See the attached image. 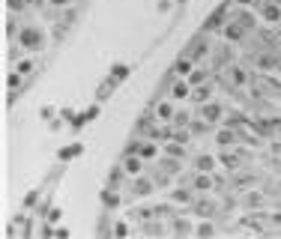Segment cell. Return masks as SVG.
I'll return each mask as SVG.
<instances>
[{
	"label": "cell",
	"mask_w": 281,
	"mask_h": 239,
	"mask_svg": "<svg viewBox=\"0 0 281 239\" xmlns=\"http://www.w3.org/2000/svg\"><path fill=\"white\" fill-rule=\"evenodd\" d=\"M18 39H21V45H24V48L36 51V48H39V42H42V33H39L36 27H21V30H18Z\"/></svg>",
	"instance_id": "cell-1"
},
{
	"label": "cell",
	"mask_w": 281,
	"mask_h": 239,
	"mask_svg": "<svg viewBox=\"0 0 281 239\" xmlns=\"http://www.w3.org/2000/svg\"><path fill=\"white\" fill-rule=\"evenodd\" d=\"M186 54L191 57V60H200V57H210V42L204 39V36H197L191 45L186 48Z\"/></svg>",
	"instance_id": "cell-2"
},
{
	"label": "cell",
	"mask_w": 281,
	"mask_h": 239,
	"mask_svg": "<svg viewBox=\"0 0 281 239\" xmlns=\"http://www.w3.org/2000/svg\"><path fill=\"white\" fill-rule=\"evenodd\" d=\"M96 117H99V108H87V111H81V114H75V117H72V129H81V126H87V123H90V120H96Z\"/></svg>",
	"instance_id": "cell-3"
},
{
	"label": "cell",
	"mask_w": 281,
	"mask_h": 239,
	"mask_svg": "<svg viewBox=\"0 0 281 239\" xmlns=\"http://www.w3.org/2000/svg\"><path fill=\"white\" fill-rule=\"evenodd\" d=\"M141 162H144V159H141L138 153H126V162H123L126 173H129V176H138V173H141Z\"/></svg>",
	"instance_id": "cell-4"
},
{
	"label": "cell",
	"mask_w": 281,
	"mask_h": 239,
	"mask_svg": "<svg viewBox=\"0 0 281 239\" xmlns=\"http://www.w3.org/2000/svg\"><path fill=\"white\" fill-rule=\"evenodd\" d=\"M81 153H84V144H69V147H63L57 156H60V162H72V159H78Z\"/></svg>",
	"instance_id": "cell-5"
},
{
	"label": "cell",
	"mask_w": 281,
	"mask_h": 239,
	"mask_svg": "<svg viewBox=\"0 0 281 239\" xmlns=\"http://www.w3.org/2000/svg\"><path fill=\"white\" fill-rule=\"evenodd\" d=\"M188 93H191V84L188 81H174L171 84V99H186Z\"/></svg>",
	"instance_id": "cell-6"
},
{
	"label": "cell",
	"mask_w": 281,
	"mask_h": 239,
	"mask_svg": "<svg viewBox=\"0 0 281 239\" xmlns=\"http://www.w3.org/2000/svg\"><path fill=\"white\" fill-rule=\"evenodd\" d=\"M224 21V9H219V12H213L210 18H207V24H204V33H210V30H219V24Z\"/></svg>",
	"instance_id": "cell-7"
},
{
	"label": "cell",
	"mask_w": 281,
	"mask_h": 239,
	"mask_svg": "<svg viewBox=\"0 0 281 239\" xmlns=\"http://www.w3.org/2000/svg\"><path fill=\"white\" fill-rule=\"evenodd\" d=\"M138 156L141 159H153L156 156V144L153 140H138Z\"/></svg>",
	"instance_id": "cell-8"
},
{
	"label": "cell",
	"mask_w": 281,
	"mask_h": 239,
	"mask_svg": "<svg viewBox=\"0 0 281 239\" xmlns=\"http://www.w3.org/2000/svg\"><path fill=\"white\" fill-rule=\"evenodd\" d=\"M219 117H221V105H216V102L204 105V120H207V123H216Z\"/></svg>",
	"instance_id": "cell-9"
},
{
	"label": "cell",
	"mask_w": 281,
	"mask_h": 239,
	"mask_svg": "<svg viewBox=\"0 0 281 239\" xmlns=\"http://www.w3.org/2000/svg\"><path fill=\"white\" fill-rule=\"evenodd\" d=\"M210 93H213V87H210V84H204V87L197 84V87L191 90V99H194V102H207V99H210Z\"/></svg>",
	"instance_id": "cell-10"
},
{
	"label": "cell",
	"mask_w": 281,
	"mask_h": 239,
	"mask_svg": "<svg viewBox=\"0 0 281 239\" xmlns=\"http://www.w3.org/2000/svg\"><path fill=\"white\" fill-rule=\"evenodd\" d=\"M171 201L174 204H191V192L188 188H174L171 192Z\"/></svg>",
	"instance_id": "cell-11"
},
{
	"label": "cell",
	"mask_w": 281,
	"mask_h": 239,
	"mask_svg": "<svg viewBox=\"0 0 281 239\" xmlns=\"http://www.w3.org/2000/svg\"><path fill=\"white\" fill-rule=\"evenodd\" d=\"M191 63H194V60H191V57H188V54H183V57H180V60H177V75H191Z\"/></svg>",
	"instance_id": "cell-12"
},
{
	"label": "cell",
	"mask_w": 281,
	"mask_h": 239,
	"mask_svg": "<svg viewBox=\"0 0 281 239\" xmlns=\"http://www.w3.org/2000/svg\"><path fill=\"white\" fill-rule=\"evenodd\" d=\"M114 84H117V78H114V75H111V81H105V84H102V87H99V93H96V99H99V102H102V99H105V96H111V93H114Z\"/></svg>",
	"instance_id": "cell-13"
},
{
	"label": "cell",
	"mask_w": 281,
	"mask_h": 239,
	"mask_svg": "<svg viewBox=\"0 0 281 239\" xmlns=\"http://www.w3.org/2000/svg\"><path fill=\"white\" fill-rule=\"evenodd\" d=\"M165 153H168L171 159H183V156H186V150L180 147V140H174V144H165Z\"/></svg>",
	"instance_id": "cell-14"
},
{
	"label": "cell",
	"mask_w": 281,
	"mask_h": 239,
	"mask_svg": "<svg viewBox=\"0 0 281 239\" xmlns=\"http://www.w3.org/2000/svg\"><path fill=\"white\" fill-rule=\"evenodd\" d=\"M150 188H153V182H150V179H138V182L132 185V195H135V198H141V195H147Z\"/></svg>",
	"instance_id": "cell-15"
},
{
	"label": "cell",
	"mask_w": 281,
	"mask_h": 239,
	"mask_svg": "<svg viewBox=\"0 0 281 239\" xmlns=\"http://www.w3.org/2000/svg\"><path fill=\"white\" fill-rule=\"evenodd\" d=\"M156 117H158V120H174V105H171V102H162L156 108Z\"/></svg>",
	"instance_id": "cell-16"
},
{
	"label": "cell",
	"mask_w": 281,
	"mask_h": 239,
	"mask_svg": "<svg viewBox=\"0 0 281 239\" xmlns=\"http://www.w3.org/2000/svg\"><path fill=\"white\" fill-rule=\"evenodd\" d=\"M200 81H207V69L200 66V69H191V75H188V84L191 87H197Z\"/></svg>",
	"instance_id": "cell-17"
},
{
	"label": "cell",
	"mask_w": 281,
	"mask_h": 239,
	"mask_svg": "<svg viewBox=\"0 0 281 239\" xmlns=\"http://www.w3.org/2000/svg\"><path fill=\"white\" fill-rule=\"evenodd\" d=\"M210 185H213V179L207 176V171H204V173H197V176H194V188H197V192H207Z\"/></svg>",
	"instance_id": "cell-18"
},
{
	"label": "cell",
	"mask_w": 281,
	"mask_h": 239,
	"mask_svg": "<svg viewBox=\"0 0 281 239\" xmlns=\"http://www.w3.org/2000/svg\"><path fill=\"white\" fill-rule=\"evenodd\" d=\"M194 209H197L200 215H213V212H216L213 201H194Z\"/></svg>",
	"instance_id": "cell-19"
},
{
	"label": "cell",
	"mask_w": 281,
	"mask_h": 239,
	"mask_svg": "<svg viewBox=\"0 0 281 239\" xmlns=\"http://www.w3.org/2000/svg\"><path fill=\"white\" fill-rule=\"evenodd\" d=\"M221 165H224V168H230V171H236V168H239V162H236V156H230L227 150L221 153Z\"/></svg>",
	"instance_id": "cell-20"
},
{
	"label": "cell",
	"mask_w": 281,
	"mask_h": 239,
	"mask_svg": "<svg viewBox=\"0 0 281 239\" xmlns=\"http://www.w3.org/2000/svg\"><path fill=\"white\" fill-rule=\"evenodd\" d=\"M213 168H216V162H213V159H210V156H197V171H213Z\"/></svg>",
	"instance_id": "cell-21"
},
{
	"label": "cell",
	"mask_w": 281,
	"mask_h": 239,
	"mask_svg": "<svg viewBox=\"0 0 281 239\" xmlns=\"http://www.w3.org/2000/svg\"><path fill=\"white\" fill-rule=\"evenodd\" d=\"M102 204H105V206H117V204H120L117 192H105V195H102Z\"/></svg>",
	"instance_id": "cell-22"
},
{
	"label": "cell",
	"mask_w": 281,
	"mask_h": 239,
	"mask_svg": "<svg viewBox=\"0 0 281 239\" xmlns=\"http://www.w3.org/2000/svg\"><path fill=\"white\" fill-rule=\"evenodd\" d=\"M111 75H114V78H117V81H123L126 75H129V66H123V63H117V66L111 69Z\"/></svg>",
	"instance_id": "cell-23"
},
{
	"label": "cell",
	"mask_w": 281,
	"mask_h": 239,
	"mask_svg": "<svg viewBox=\"0 0 281 239\" xmlns=\"http://www.w3.org/2000/svg\"><path fill=\"white\" fill-rule=\"evenodd\" d=\"M263 204V195H257V192H249V198H246V206H260Z\"/></svg>",
	"instance_id": "cell-24"
},
{
	"label": "cell",
	"mask_w": 281,
	"mask_h": 239,
	"mask_svg": "<svg viewBox=\"0 0 281 239\" xmlns=\"http://www.w3.org/2000/svg\"><path fill=\"white\" fill-rule=\"evenodd\" d=\"M126 176V168H114V173H111V185H120Z\"/></svg>",
	"instance_id": "cell-25"
},
{
	"label": "cell",
	"mask_w": 281,
	"mask_h": 239,
	"mask_svg": "<svg viewBox=\"0 0 281 239\" xmlns=\"http://www.w3.org/2000/svg\"><path fill=\"white\" fill-rule=\"evenodd\" d=\"M174 126H188V114L186 111H177V114H174Z\"/></svg>",
	"instance_id": "cell-26"
},
{
	"label": "cell",
	"mask_w": 281,
	"mask_h": 239,
	"mask_svg": "<svg viewBox=\"0 0 281 239\" xmlns=\"http://www.w3.org/2000/svg\"><path fill=\"white\" fill-rule=\"evenodd\" d=\"M6 84H9L12 90H15V87H21V72H12V75L6 78Z\"/></svg>",
	"instance_id": "cell-27"
},
{
	"label": "cell",
	"mask_w": 281,
	"mask_h": 239,
	"mask_svg": "<svg viewBox=\"0 0 281 239\" xmlns=\"http://www.w3.org/2000/svg\"><path fill=\"white\" fill-rule=\"evenodd\" d=\"M6 6H9L12 12H21V9L27 6V0H6Z\"/></svg>",
	"instance_id": "cell-28"
},
{
	"label": "cell",
	"mask_w": 281,
	"mask_h": 239,
	"mask_svg": "<svg viewBox=\"0 0 281 239\" xmlns=\"http://www.w3.org/2000/svg\"><path fill=\"white\" fill-rule=\"evenodd\" d=\"M60 218H63L60 209H48V221H60Z\"/></svg>",
	"instance_id": "cell-29"
},
{
	"label": "cell",
	"mask_w": 281,
	"mask_h": 239,
	"mask_svg": "<svg viewBox=\"0 0 281 239\" xmlns=\"http://www.w3.org/2000/svg\"><path fill=\"white\" fill-rule=\"evenodd\" d=\"M18 33V24L15 21H6V36H15Z\"/></svg>",
	"instance_id": "cell-30"
},
{
	"label": "cell",
	"mask_w": 281,
	"mask_h": 239,
	"mask_svg": "<svg viewBox=\"0 0 281 239\" xmlns=\"http://www.w3.org/2000/svg\"><path fill=\"white\" fill-rule=\"evenodd\" d=\"M114 233H117V236H126V233H129V227H126V224H117V227H114Z\"/></svg>",
	"instance_id": "cell-31"
},
{
	"label": "cell",
	"mask_w": 281,
	"mask_h": 239,
	"mask_svg": "<svg viewBox=\"0 0 281 239\" xmlns=\"http://www.w3.org/2000/svg\"><path fill=\"white\" fill-rule=\"evenodd\" d=\"M197 233H200V236H207V233H213V227H210V224H200V227H197Z\"/></svg>",
	"instance_id": "cell-32"
},
{
	"label": "cell",
	"mask_w": 281,
	"mask_h": 239,
	"mask_svg": "<svg viewBox=\"0 0 281 239\" xmlns=\"http://www.w3.org/2000/svg\"><path fill=\"white\" fill-rule=\"evenodd\" d=\"M174 230H177V233H188V227L183 224V221H177V224H174Z\"/></svg>",
	"instance_id": "cell-33"
},
{
	"label": "cell",
	"mask_w": 281,
	"mask_h": 239,
	"mask_svg": "<svg viewBox=\"0 0 281 239\" xmlns=\"http://www.w3.org/2000/svg\"><path fill=\"white\" fill-rule=\"evenodd\" d=\"M30 69H33V63H21V66H18V72H21V75H27Z\"/></svg>",
	"instance_id": "cell-34"
},
{
	"label": "cell",
	"mask_w": 281,
	"mask_h": 239,
	"mask_svg": "<svg viewBox=\"0 0 281 239\" xmlns=\"http://www.w3.org/2000/svg\"><path fill=\"white\" fill-rule=\"evenodd\" d=\"M54 6H66V3H72V0H51Z\"/></svg>",
	"instance_id": "cell-35"
},
{
	"label": "cell",
	"mask_w": 281,
	"mask_h": 239,
	"mask_svg": "<svg viewBox=\"0 0 281 239\" xmlns=\"http://www.w3.org/2000/svg\"><path fill=\"white\" fill-rule=\"evenodd\" d=\"M27 3H33V6H42V0H27Z\"/></svg>",
	"instance_id": "cell-36"
},
{
	"label": "cell",
	"mask_w": 281,
	"mask_h": 239,
	"mask_svg": "<svg viewBox=\"0 0 281 239\" xmlns=\"http://www.w3.org/2000/svg\"><path fill=\"white\" fill-rule=\"evenodd\" d=\"M278 72H281V60H278Z\"/></svg>",
	"instance_id": "cell-37"
}]
</instances>
